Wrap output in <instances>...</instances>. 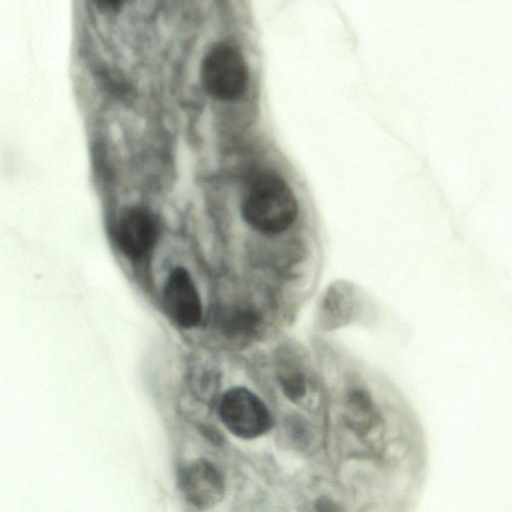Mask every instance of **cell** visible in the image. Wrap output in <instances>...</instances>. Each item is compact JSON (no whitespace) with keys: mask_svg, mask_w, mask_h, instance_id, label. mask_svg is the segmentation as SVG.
Returning a JSON list of instances; mask_svg holds the SVG:
<instances>
[{"mask_svg":"<svg viewBox=\"0 0 512 512\" xmlns=\"http://www.w3.org/2000/svg\"><path fill=\"white\" fill-rule=\"evenodd\" d=\"M163 301L170 317L180 326L191 328L201 321V299L185 268L175 267L170 272L163 290Z\"/></svg>","mask_w":512,"mask_h":512,"instance_id":"obj_6","label":"cell"},{"mask_svg":"<svg viewBox=\"0 0 512 512\" xmlns=\"http://www.w3.org/2000/svg\"><path fill=\"white\" fill-rule=\"evenodd\" d=\"M278 381L283 393L291 401H299L306 395V377L303 371L295 365H281L278 370Z\"/></svg>","mask_w":512,"mask_h":512,"instance_id":"obj_10","label":"cell"},{"mask_svg":"<svg viewBox=\"0 0 512 512\" xmlns=\"http://www.w3.org/2000/svg\"><path fill=\"white\" fill-rule=\"evenodd\" d=\"M218 414L226 429L234 436L250 440L268 432L272 415L263 400L246 387H233L221 397Z\"/></svg>","mask_w":512,"mask_h":512,"instance_id":"obj_3","label":"cell"},{"mask_svg":"<svg viewBox=\"0 0 512 512\" xmlns=\"http://www.w3.org/2000/svg\"><path fill=\"white\" fill-rule=\"evenodd\" d=\"M260 322L259 314L250 307H235L220 316V326L229 336H238L253 331Z\"/></svg>","mask_w":512,"mask_h":512,"instance_id":"obj_9","label":"cell"},{"mask_svg":"<svg viewBox=\"0 0 512 512\" xmlns=\"http://www.w3.org/2000/svg\"><path fill=\"white\" fill-rule=\"evenodd\" d=\"M345 409L348 421L361 430L368 428L375 418L372 398L363 387H352L347 392Z\"/></svg>","mask_w":512,"mask_h":512,"instance_id":"obj_8","label":"cell"},{"mask_svg":"<svg viewBox=\"0 0 512 512\" xmlns=\"http://www.w3.org/2000/svg\"><path fill=\"white\" fill-rule=\"evenodd\" d=\"M159 233L156 217L143 206H129L121 211L115 224V240L122 253L138 260L155 245Z\"/></svg>","mask_w":512,"mask_h":512,"instance_id":"obj_5","label":"cell"},{"mask_svg":"<svg viewBox=\"0 0 512 512\" xmlns=\"http://www.w3.org/2000/svg\"><path fill=\"white\" fill-rule=\"evenodd\" d=\"M241 214L253 230L264 235H276L294 223L298 203L285 181L272 173H262L245 194Z\"/></svg>","mask_w":512,"mask_h":512,"instance_id":"obj_1","label":"cell"},{"mask_svg":"<svg viewBox=\"0 0 512 512\" xmlns=\"http://www.w3.org/2000/svg\"><path fill=\"white\" fill-rule=\"evenodd\" d=\"M200 78L205 90L219 100H235L246 90L249 73L238 49L228 43H216L204 54Z\"/></svg>","mask_w":512,"mask_h":512,"instance_id":"obj_2","label":"cell"},{"mask_svg":"<svg viewBox=\"0 0 512 512\" xmlns=\"http://www.w3.org/2000/svg\"><path fill=\"white\" fill-rule=\"evenodd\" d=\"M359 308L357 288L339 280L323 293L316 311V325L322 331H333L348 325Z\"/></svg>","mask_w":512,"mask_h":512,"instance_id":"obj_7","label":"cell"},{"mask_svg":"<svg viewBox=\"0 0 512 512\" xmlns=\"http://www.w3.org/2000/svg\"><path fill=\"white\" fill-rule=\"evenodd\" d=\"M178 485L185 500L201 511L213 508L225 495L221 470L204 458L193 460L180 469Z\"/></svg>","mask_w":512,"mask_h":512,"instance_id":"obj_4","label":"cell"},{"mask_svg":"<svg viewBox=\"0 0 512 512\" xmlns=\"http://www.w3.org/2000/svg\"><path fill=\"white\" fill-rule=\"evenodd\" d=\"M316 512H338V507L329 498H320L315 505Z\"/></svg>","mask_w":512,"mask_h":512,"instance_id":"obj_11","label":"cell"}]
</instances>
